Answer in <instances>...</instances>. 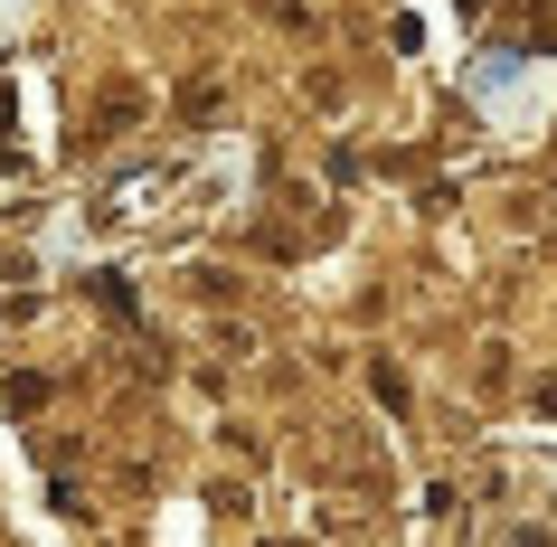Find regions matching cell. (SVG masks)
<instances>
[{
    "mask_svg": "<svg viewBox=\"0 0 557 547\" xmlns=\"http://www.w3.org/2000/svg\"><path fill=\"white\" fill-rule=\"evenodd\" d=\"M463 10H482V0H463Z\"/></svg>",
    "mask_w": 557,
    "mask_h": 547,
    "instance_id": "6da1fadb",
    "label": "cell"
}]
</instances>
